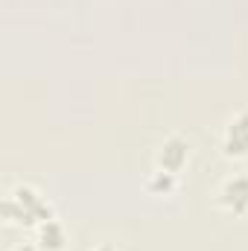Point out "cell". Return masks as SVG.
Returning a JSON list of instances; mask_svg holds the SVG:
<instances>
[{
  "mask_svg": "<svg viewBox=\"0 0 248 251\" xmlns=\"http://www.w3.org/2000/svg\"><path fill=\"white\" fill-rule=\"evenodd\" d=\"M3 219L15 228L35 231L38 225L56 219V210L50 199L32 184H18L3 196Z\"/></svg>",
  "mask_w": 248,
  "mask_h": 251,
  "instance_id": "1",
  "label": "cell"
},
{
  "mask_svg": "<svg viewBox=\"0 0 248 251\" xmlns=\"http://www.w3.org/2000/svg\"><path fill=\"white\" fill-rule=\"evenodd\" d=\"M219 149L225 158H234V161L248 158V108L225 120L222 134H219Z\"/></svg>",
  "mask_w": 248,
  "mask_h": 251,
  "instance_id": "2",
  "label": "cell"
},
{
  "mask_svg": "<svg viewBox=\"0 0 248 251\" xmlns=\"http://www.w3.org/2000/svg\"><path fill=\"white\" fill-rule=\"evenodd\" d=\"M187 161H190V140L178 131L164 137V143L155 152V170H164V173H173V176H178L184 170Z\"/></svg>",
  "mask_w": 248,
  "mask_h": 251,
  "instance_id": "3",
  "label": "cell"
},
{
  "mask_svg": "<svg viewBox=\"0 0 248 251\" xmlns=\"http://www.w3.org/2000/svg\"><path fill=\"white\" fill-rule=\"evenodd\" d=\"M216 204L231 213V216H243L248 213V176L246 173H237V176H228L219 190H216Z\"/></svg>",
  "mask_w": 248,
  "mask_h": 251,
  "instance_id": "4",
  "label": "cell"
},
{
  "mask_svg": "<svg viewBox=\"0 0 248 251\" xmlns=\"http://www.w3.org/2000/svg\"><path fill=\"white\" fill-rule=\"evenodd\" d=\"M35 243H38L41 251H64L67 231H64V225L59 219H50V222H44V225L35 228Z\"/></svg>",
  "mask_w": 248,
  "mask_h": 251,
  "instance_id": "5",
  "label": "cell"
},
{
  "mask_svg": "<svg viewBox=\"0 0 248 251\" xmlns=\"http://www.w3.org/2000/svg\"><path fill=\"white\" fill-rule=\"evenodd\" d=\"M143 187H146V193H152V196H170V193H175V187H178V176L164 173V170H152L146 176Z\"/></svg>",
  "mask_w": 248,
  "mask_h": 251,
  "instance_id": "6",
  "label": "cell"
},
{
  "mask_svg": "<svg viewBox=\"0 0 248 251\" xmlns=\"http://www.w3.org/2000/svg\"><path fill=\"white\" fill-rule=\"evenodd\" d=\"M9 251H41V249H38V243H26L24 240V243H15Z\"/></svg>",
  "mask_w": 248,
  "mask_h": 251,
  "instance_id": "7",
  "label": "cell"
},
{
  "mask_svg": "<svg viewBox=\"0 0 248 251\" xmlns=\"http://www.w3.org/2000/svg\"><path fill=\"white\" fill-rule=\"evenodd\" d=\"M91 251H120V249L111 246V243H102V246H97V249H91Z\"/></svg>",
  "mask_w": 248,
  "mask_h": 251,
  "instance_id": "8",
  "label": "cell"
}]
</instances>
